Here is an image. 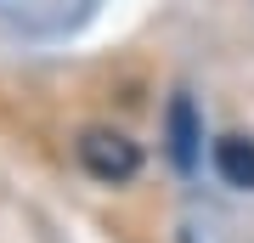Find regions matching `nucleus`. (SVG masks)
<instances>
[{"mask_svg":"<svg viewBox=\"0 0 254 243\" xmlns=\"http://www.w3.org/2000/svg\"><path fill=\"white\" fill-rule=\"evenodd\" d=\"M198 108H192V96H175L170 102V159H175V170L192 175L198 170Z\"/></svg>","mask_w":254,"mask_h":243,"instance_id":"nucleus-2","label":"nucleus"},{"mask_svg":"<svg viewBox=\"0 0 254 243\" xmlns=\"http://www.w3.org/2000/svg\"><path fill=\"white\" fill-rule=\"evenodd\" d=\"M73 153H79L85 175L108 181V187H125V181H136V170H141V147L130 142L125 130H102V125L96 130H79Z\"/></svg>","mask_w":254,"mask_h":243,"instance_id":"nucleus-1","label":"nucleus"},{"mask_svg":"<svg viewBox=\"0 0 254 243\" xmlns=\"http://www.w3.org/2000/svg\"><path fill=\"white\" fill-rule=\"evenodd\" d=\"M215 170H220L226 187L254 192V142H249V136H220V142H215Z\"/></svg>","mask_w":254,"mask_h":243,"instance_id":"nucleus-3","label":"nucleus"}]
</instances>
